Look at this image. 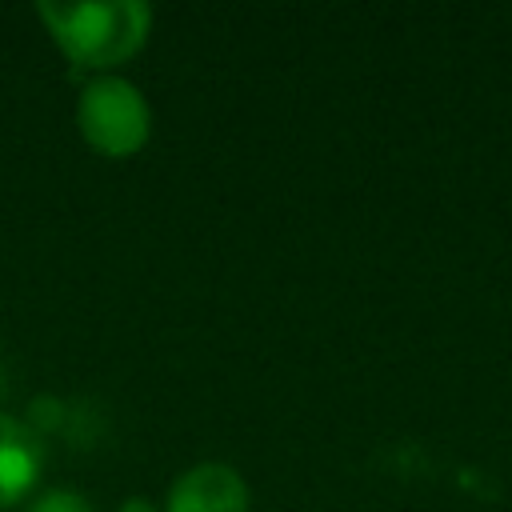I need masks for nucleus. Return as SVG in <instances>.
<instances>
[{
	"label": "nucleus",
	"mask_w": 512,
	"mask_h": 512,
	"mask_svg": "<svg viewBox=\"0 0 512 512\" xmlns=\"http://www.w3.org/2000/svg\"><path fill=\"white\" fill-rule=\"evenodd\" d=\"M28 512H92V508H88V500H84V496L64 492V488H52V492L36 496Z\"/></svg>",
	"instance_id": "nucleus-5"
},
{
	"label": "nucleus",
	"mask_w": 512,
	"mask_h": 512,
	"mask_svg": "<svg viewBox=\"0 0 512 512\" xmlns=\"http://www.w3.org/2000/svg\"><path fill=\"white\" fill-rule=\"evenodd\" d=\"M48 36L76 72H104L140 52L152 28V8L140 0L104 4H36Z\"/></svg>",
	"instance_id": "nucleus-1"
},
{
	"label": "nucleus",
	"mask_w": 512,
	"mask_h": 512,
	"mask_svg": "<svg viewBox=\"0 0 512 512\" xmlns=\"http://www.w3.org/2000/svg\"><path fill=\"white\" fill-rule=\"evenodd\" d=\"M76 124H80V136L88 140L92 152H100L108 160H120V156H132L148 144L152 108H148L144 92L132 80L92 76L80 88Z\"/></svg>",
	"instance_id": "nucleus-2"
},
{
	"label": "nucleus",
	"mask_w": 512,
	"mask_h": 512,
	"mask_svg": "<svg viewBox=\"0 0 512 512\" xmlns=\"http://www.w3.org/2000/svg\"><path fill=\"white\" fill-rule=\"evenodd\" d=\"M120 512H160V508H156L152 500H140V496H136V500H124Z\"/></svg>",
	"instance_id": "nucleus-6"
},
{
	"label": "nucleus",
	"mask_w": 512,
	"mask_h": 512,
	"mask_svg": "<svg viewBox=\"0 0 512 512\" xmlns=\"http://www.w3.org/2000/svg\"><path fill=\"white\" fill-rule=\"evenodd\" d=\"M40 472V448L24 424L0 416V508L20 504Z\"/></svg>",
	"instance_id": "nucleus-4"
},
{
	"label": "nucleus",
	"mask_w": 512,
	"mask_h": 512,
	"mask_svg": "<svg viewBox=\"0 0 512 512\" xmlns=\"http://www.w3.org/2000/svg\"><path fill=\"white\" fill-rule=\"evenodd\" d=\"M252 496L232 464H196L180 472L168 488L164 512H248Z\"/></svg>",
	"instance_id": "nucleus-3"
}]
</instances>
